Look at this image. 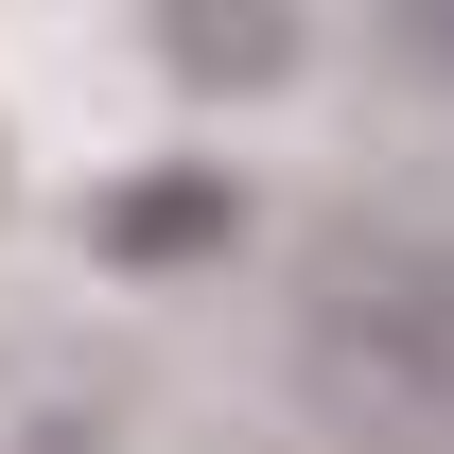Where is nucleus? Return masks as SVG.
<instances>
[{"label": "nucleus", "instance_id": "f257e3e1", "mask_svg": "<svg viewBox=\"0 0 454 454\" xmlns=\"http://www.w3.org/2000/svg\"><path fill=\"white\" fill-rule=\"evenodd\" d=\"M297 385L385 454H454V227H315L297 262Z\"/></svg>", "mask_w": 454, "mask_h": 454}, {"label": "nucleus", "instance_id": "f03ea898", "mask_svg": "<svg viewBox=\"0 0 454 454\" xmlns=\"http://www.w3.org/2000/svg\"><path fill=\"white\" fill-rule=\"evenodd\" d=\"M140 18H158V70L210 88V106H262L315 53V0H140Z\"/></svg>", "mask_w": 454, "mask_h": 454}, {"label": "nucleus", "instance_id": "7ed1b4c3", "mask_svg": "<svg viewBox=\"0 0 454 454\" xmlns=\"http://www.w3.org/2000/svg\"><path fill=\"white\" fill-rule=\"evenodd\" d=\"M227 227H245V192H227V175H106L88 245H106V262H210Z\"/></svg>", "mask_w": 454, "mask_h": 454}, {"label": "nucleus", "instance_id": "20e7f679", "mask_svg": "<svg viewBox=\"0 0 454 454\" xmlns=\"http://www.w3.org/2000/svg\"><path fill=\"white\" fill-rule=\"evenodd\" d=\"M385 35H402V70H437V88H454V0H385Z\"/></svg>", "mask_w": 454, "mask_h": 454}]
</instances>
